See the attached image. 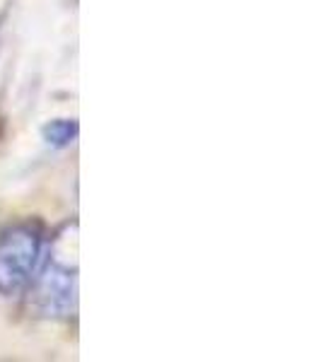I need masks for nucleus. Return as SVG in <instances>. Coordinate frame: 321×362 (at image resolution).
Listing matches in <instances>:
<instances>
[{
	"instance_id": "1",
	"label": "nucleus",
	"mask_w": 321,
	"mask_h": 362,
	"mask_svg": "<svg viewBox=\"0 0 321 362\" xmlns=\"http://www.w3.org/2000/svg\"><path fill=\"white\" fill-rule=\"evenodd\" d=\"M34 305L44 317H70L78 307V259L75 249L63 254L56 244L49 266L42 271L34 290Z\"/></svg>"
},
{
	"instance_id": "2",
	"label": "nucleus",
	"mask_w": 321,
	"mask_h": 362,
	"mask_svg": "<svg viewBox=\"0 0 321 362\" xmlns=\"http://www.w3.org/2000/svg\"><path fill=\"white\" fill-rule=\"evenodd\" d=\"M42 264V239L29 227H13L0 237V293L27 288Z\"/></svg>"
},
{
	"instance_id": "3",
	"label": "nucleus",
	"mask_w": 321,
	"mask_h": 362,
	"mask_svg": "<svg viewBox=\"0 0 321 362\" xmlns=\"http://www.w3.org/2000/svg\"><path fill=\"white\" fill-rule=\"evenodd\" d=\"M75 136H78V124H75V121H68V119L51 121V124L44 128L46 143L54 145V148H63V145L73 143Z\"/></svg>"
}]
</instances>
